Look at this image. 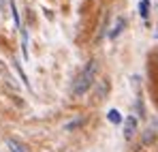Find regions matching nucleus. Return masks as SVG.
Masks as SVG:
<instances>
[{
    "instance_id": "nucleus-1",
    "label": "nucleus",
    "mask_w": 158,
    "mask_h": 152,
    "mask_svg": "<svg viewBox=\"0 0 158 152\" xmlns=\"http://www.w3.org/2000/svg\"><path fill=\"white\" fill-rule=\"evenodd\" d=\"M96 71H98V64L92 60V62H88L85 64V69L79 73L75 79H73V94L75 97H81V94H85L96 81H94V77H96Z\"/></svg>"
},
{
    "instance_id": "nucleus-2",
    "label": "nucleus",
    "mask_w": 158,
    "mask_h": 152,
    "mask_svg": "<svg viewBox=\"0 0 158 152\" xmlns=\"http://www.w3.org/2000/svg\"><path fill=\"white\" fill-rule=\"evenodd\" d=\"M135 133H137V118H135V116H128V118L124 120V137H126V139H132Z\"/></svg>"
},
{
    "instance_id": "nucleus-3",
    "label": "nucleus",
    "mask_w": 158,
    "mask_h": 152,
    "mask_svg": "<svg viewBox=\"0 0 158 152\" xmlns=\"http://www.w3.org/2000/svg\"><path fill=\"white\" fill-rule=\"evenodd\" d=\"M109 88H111L109 79H101V81H96V92H94V99H96V101L105 99V94L109 92Z\"/></svg>"
},
{
    "instance_id": "nucleus-4",
    "label": "nucleus",
    "mask_w": 158,
    "mask_h": 152,
    "mask_svg": "<svg viewBox=\"0 0 158 152\" xmlns=\"http://www.w3.org/2000/svg\"><path fill=\"white\" fill-rule=\"evenodd\" d=\"M6 148L11 152H28V148L22 144V141H17V139H13V137H9L6 139Z\"/></svg>"
},
{
    "instance_id": "nucleus-5",
    "label": "nucleus",
    "mask_w": 158,
    "mask_h": 152,
    "mask_svg": "<svg viewBox=\"0 0 158 152\" xmlns=\"http://www.w3.org/2000/svg\"><path fill=\"white\" fill-rule=\"evenodd\" d=\"M124 24H126V22H124V20L120 17V20L115 22V28H113V30L109 32V39H115V37H118V34H120V32L124 30Z\"/></svg>"
},
{
    "instance_id": "nucleus-6",
    "label": "nucleus",
    "mask_w": 158,
    "mask_h": 152,
    "mask_svg": "<svg viewBox=\"0 0 158 152\" xmlns=\"http://www.w3.org/2000/svg\"><path fill=\"white\" fill-rule=\"evenodd\" d=\"M139 13H141L143 20H148V15H150V0H141L139 2Z\"/></svg>"
},
{
    "instance_id": "nucleus-7",
    "label": "nucleus",
    "mask_w": 158,
    "mask_h": 152,
    "mask_svg": "<svg viewBox=\"0 0 158 152\" xmlns=\"http://www.w3.org/2000/svg\"><path fill=\"white\" fill-rule=\"evenodd\" d=\"M107 118H109V122H113V124H120V122H122V116H120L118 109H111V111L107 114Z\"/></svg>"
},
{
    "instance_id": "nucleus-8",
    "label": "nucleus",
    "mask_w": 158,
    "mask_h": 152,
    "mask_svg": "<svg viewBox=\"0 0 158 152\" xmlns=\"http://www.w3.org/2000/svg\"><path fill=\"white\" fill-rule=\"evenodd\" d=\"M154 137H156V133H154L152 128H148V131L143 133V137H141V144H152V141H154Z\"/></svg>"
},
{
    "instance_id": "nucleus-9",
    "label": "nucleus",
    "mask_w": 158,
    "mask_h": 152,
    "mask_svg": "<svg viewBox=\"0 0 158 152\" xmlns=\"http://www.w3.org/2000/svg\"><path fill=\"white\" fill-rule=\"evenodd\" d=\"M9 7H11V13H13V20H15V26L19 28L22 22H19V13H17V7H15V2L13 0H9Z\"/></svg>"
},
{
    "instance_id": "nucleus-10",
    "label": "nucleus",
    "mask_w": 158,
    "mask_h": 152,
    "mask_svg": "<svg viewBox=\"0 0 158 152\" xmlns=\"http://www.w3.org/2000/svg\"><path fill=\"white\" fill-rule=\"evenodd\" d=\"M13 64H15V69H17V73H19V77H22V81H24L26 86H30V84H28V77H26V73L22 71V64H17V62H13Z\"/></svg>"
},
{
    "instance_id": "nucleus-11",
    "label": "nucleus",
    "mask_w": 158,
    "mask_h": 152,
    "mask_svg": "<svg viewBox=\"0 0 158 152\" xmlns=\"http://www.w3.org/2000/svg\"><path fill=\"white\" fill-rule=\"evenodd\" d=\"M81 124H83V120H75V122H69V124H66V131H75V128H79Z\"/></svg>"
},
{
    "instance_id": "nucleus-12",
    "label": "nucleus",
    "mask_w": 158,
    "mask_h": 152,
    "mask_svg": "<svg viewBox=\"0 0 158 152\" xmlns=\"http://www.w3.org/2000/svg\"><path fill=\"white\" fill-rule=\"evenodd\" d=\"M0 73H4V75H6V67L2 64V60H0Z\"/></svg>"
},
{
    "instance_id": "nucleus-13",
    "label": "nucleus",
    "mask_w": 158,
    "mask_h": 152,
    "mask_svg": "<svg viewBox=\"0 0 158 152\" xmlns=\"http://www.w3.org/2000/svg\"><path fill=\"white\" fill-rule=\"evenodd\" d=\"M9 0H0V11H4V4H6Z\"/></svg>"
}]
</instances>
